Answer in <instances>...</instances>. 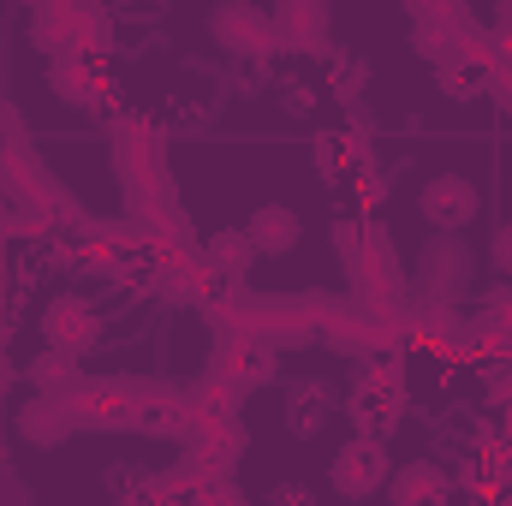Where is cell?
<instances>
[{
    "label": "cell",
    "mask_w": 512,
    "mask_h": 506,
    "mask_svg": "<svg viewBox=\"0 0 512 506\" xmlns=\"http://www.w3.org/2000/svg\"><path fill=\"white\" fill-rule=\"evenodd\" d=\"M72 381H78V352H60V346H54V352H42V358L30 364V387H36V393H60V399H66Z\"/></svg>",
    "instance_id": "obj_8"
},
{
    "label": "cell",
    "mask_w": 512,
    "mask_h": 506,
    "mask_svg": "<svg viewBox=\"0 0 512 506\" xmlns=\"http://www.w3.org/2000/svg\"><path fill=\"white\" fill-rule=\"evenodd\" d=\"M465 268H471V256L459 251V245H447V251L435 245V251H429V280H435V286H447V292L465 280Z\"/></svg>",
    "instance_id": "obj_10"
},
{
    "label": "cell",
    "mask_w": 512,
    "mask_h": 506,
    "mask_svg": "<svg viewBox=\"0 0 512 506\" xmlns=\"http://www.w3.org/2000/svg\"><path fill=\"white\" fill-rule=\"evenodd\" d=\"M477 185L465 179V173H435L429 185H423V197H417V209H423V221L435 227V233H459V227H471L477 221Z\"/></svg>",
    "instance_id": "obj_2"
},
{
    "label": "cell",
    "mask_w": 512,
    "mask_h": 506,
    "mask_svg": "<svg viewBox=\"0 0 512 506\" xmlns=\"http://www.w3.org/2000/svg\"><path fill=\"white\" fill-rule=\"evenodd\" d=\"M489 256H495V268L512 280V221H501V227H495V245H489Z\"/></svg>",
    "instance_id": "obj_15"
},
{
    "label": "cell",
    "mask_w": 512,
    "mask_h": 506,
    "mask_svg": "<svg viewBox=\"0 0 512 506\" xmlns=\"http://www.w3.org/2000/svg\"><path fill=\"white\" fill-rule=\"evenodd\" d=\"M48 90H54L60 102H84V72L60 60V66H54V78H48Z\"/></svg>",
    "instance_id": "obj_11"
},
{
    "label": "cell",
    "mask_w": 512,
    "mask_h": 506,
    "mask_svg": "<svg viewBox=\"0 0 512 506\" xmlns=\"http://www.w3.org/2000/svg\"><path fill=\"white\" fill-rule=\"evenodd\" d=\"M387 459L382 441H370V435H358V441H346L340 447V459H334V489L340 495H352V501H364V495H376L387 483Z\"/></svg>",
    "instance_id": "obj_3"
},
{
    "label": "cell",
    "mask_w": 512,
    "mask_h": 506,
    "mask_svg": "<svg viewBox=\"0 0 512 506\" xmlns=\"http://www.w3.org/2000/svg\"><path fill=\"white\" fill-rule=\"evenodd\" d=\"M411 48H417V54H429V60H441V66H447V42H441V36H435V24H417V36H411Z\"/></svg>",
    "instance_id": "obj_14"
},
{
    "label": "cell",
    "mask_w": 512,
    "mask_h": 506,
    "mask_svg": "<svg viewBox=\"0 0 512 506\" xmlns=\"http://www.w3.org/2000/svg\"><path fill=\"white\" fill-rule=\"evenodd\" d=\"M0 471H6V441H0Z\"/></svg>",
    "instance_id": "obj_19"
},
{
    "label": "cell",
    "mask_w": 512,
    "mask_h": 506,
    "mask_svg": "<svg viewBox=\"0 0 512 506\" xmlns=\"http://www.w3.org/2000/svg\"><path fill=\"white\" fill-rule=\"evenodd\" d=\"M245 233H251L256 256H286L298 239H304V221H298L286 203H262L251 221H245Z\"/></svg>",
    "instance_id": "obj_6"
},
{
    "label": "cell",
    "mask_w": 512,
    "mask_h": 506,
    "mask_svg": "<svg viewBox=\"0 0 512 506\" xmlns=\"http://www.w3.org/2000/svg\"><path fill=\"white\" fill-rule=\"evenodd\" d=\"M495 18H501V30H512V0H495Z\"/></svg>",
    "instance_id": "obj_17"
},
{
    "label": "cell",
    "mask_w": 512,
    "mask_h": 506,
    "mask_svg": "<svg viewBox=\"0 0 512 506\" xmlns=\"http://www.w3.org/2000/svg\"><path fill=\"white\" fill-rule=\"evenodd\" d=\"M209 262H215L221 274H233V280L251 274V262H256L251 233H245V227H239V233H215V239H209Z\"/></svg>",
    "instance_id": "obj_9"
},
{
    "label": "cell",
    "mask_w": 512,
    "mask_h": 506,
    "mask_svg": "<svg viewBox=\"0 0 512 506\" xmlns=\"http://www.w3.org/2000/svg\"><path fill=\"white\" fill-rule=\"evenodd\" d=\"M0 239H6V209H0Z\"/></svg>",
    "instance_id": "obj_20"
},
{
    "label": "cell",
    "mask_w": 512,
    "mask_h": 506,
    "mask_svg": "<svg viewBox=\"0 0 512 506\" xmlns=\"http://www.w3.org/2000/svg\"><path fill=\"white\" fill-rule=\"evenodd\" d=\"M66 435H72V411H66V399L60 393H36L24 411H18V441L24 447H66Z\"/></svg>",
    "instance_id": "obj_5"
},
{
    "label": "cell",
    "mask_w": 512,
    "mask_h": 506,
    "mask_svg": "<svg viewBox=\"0 0 512 506\" xmlns=\"http://www.w3.org/2000/svg\"><path fill=\"white\" fill-rule=\"evenodd\" d=\"M209 36H215V48L245 60V54H262L274 42V18L251 0H215L209 6Z\"/></svg>",
    "instance_id": "obj_1"
},
{
    "label": "cell",
    "mask_w": 512,
    "mask_h": 506,
    "mask_svg": "<svg viewBox=\"0 0 512 506\" xmlns=\"http://www.w3.org/2000/svg\"><path fill=\"white\" fill-rule=\"evenodd\" d=\"M364 72H370L364 60H340V78H334V96H358V90H364Z\"/></svg>",
    "instance_id": "obj_13"
},
{
    "label": "cell",
    "mask_w": 512,
    "mask_h": 506,
    "mask_svg": "<svg viewBox=\"0 0 512 506\" xmlns=\"http://www.w3.org/2000/svg\"><path fill=\"white\" fill-rule=\"evenodd\" d=\"M429 489H441L435 471H405V477L393 483V501H405V495H429Z\"/></svg>",
    "instance_id": "obj_12"
},
{
    "label": "cell",
    "mask_w": 512,
    "mask_h": 506,
    "mask_svg": "<svg viewBox=\"0 0 512 506\" xmlns=\"http://www.w3.org/2000/svg\"><path fill=\"white\" fill-rule=\"evenodd\" d=\"M489 310H501V322H512V292L507 286H489Z\"/></svg>",
    "instance_id": "obj_16"
},
{
    "label": "cell",
    "mask_w": 512,
    "mask_h": 506,
    "mask_svg": "<svg viewBox=\"0 0 512 506\" xmlns=\"http://www.w3.org/2000/svg\"><path fill=\"white\" fill-rule=\"evenodd\" d=\"M42 328H48V346H60V352H90L102 340V316L84 298H54Z\"/></svg>",
    "instance_id": "obj_4"
},
{
    "label": "cell",
    "mask_w": 512,
    "mask_h": 506,
    "mask_svg": "<svg viewBox=\"0 0 512 506\" xmlns=\"http://www.w3.org/2000/svg\"><path fill=\"white\" fill-rule=\"evenodd\" d=\"M6 387H12V364L0 358V399H6Z\"/></svg>",
    "instance_id": "obj_18"
},
{
    "label": "cell",
    "mask_w": 512,
    "mask_h": 506,
    "mask_svg": "<svg viewBox=\"0 0 512 506\" xmlns=\"http://www.w3.org/2000/svg\"><path fill=\"white\" fill-rule=\"evenodd\" d=\"M322 405H328V387H322V381H310V387H292V399H286V429L310 441V435L328 423V411H322Z\"/></svg>",
    "instance_id": "obj_7"
}]
</instances>
